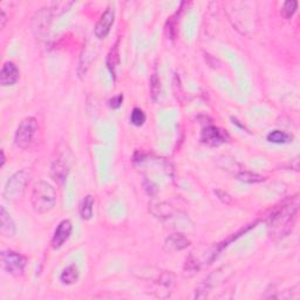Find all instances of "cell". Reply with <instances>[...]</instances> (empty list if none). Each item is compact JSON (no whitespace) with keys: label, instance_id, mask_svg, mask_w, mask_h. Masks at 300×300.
Wrapping results in <instances>:
<instances>
[{"label":"cell","instance_id":"obj_20","mask_svg":"<svg viewBox=\"0 0 300 300\" xmlns=\"http://www.w3.org/2000/svg\"><path fill=\"white\" fill-rule=\"evenodd\" d=\"M199 270H200V266H199V262H197V259H195L193 256L189 257L187 259V264H185V269H184L185 275H193L196 274Z\"/></svg>","mask_w":300,"mask_h":300},{"label":"cell","instance_id":"obj_15","mask_svg":"<svg viewBox=\"0 0 300 300\" xmlns=\"http://www.w3.org/2000/svg\"><path fill=\"white\" fill-rule=\"evenodd\" d=\"M60 279H61L62 283L66 285H72L76 283L77 279H79V269H77V266L75 265V264L68 265L67 268L62 271Z\"/></svg>","mask_w":300,"mask_h":300},{"label":"cell","instance_id":"obj_8","mask_svg":"<svg viewBox=\"0 0 300 300\" xmlns=\"http://www.w3.org/2000/svg\"><path fill=\"white\" fill-rule=\"evenodd\" d=\"M72 229H73V226H72V223L68 220L60 222L58 227H56L55 231H54V235L52 238V247L54 249L61 248L62 245L65 244V242L70 238Z\"/></svg>","mask_w":300,"mask_h":300},{"label":"cell","instance_id":"obj_19","mask_svg":"<svg viewBox=\"0 0 300 300\" xmlns=\"http://www.w3.org/2000/svg\"><path fill=\"white\" fill-rule=\"evenodd\" d=\"M130 122L136 127H141L146 122V114L140 108H134L130 115Z\"/></svg>","mask_w":300,"mask_h":300},{"label":"cell","instance_id":"obj_24","mask_svg":"<svg viewBox=\"0 0 300 300\" xmlns=\"http://www.w3.org/2000/svg\"><path fill=\"white\" fill-rule=\"evenodd\" d=\"M5 24H6V16H5V12L4 11H1V28L2 27L5 26Z\"/></svg>","mask_w":300,"mask_h":300},{"label":"cell","instance_id":"obj_18","mask_svg":"<svg viewBox=\"0 0 300 300\" xmlns=\"http://www.w3.org/2000/svg\"><path fill=\"white\" fill-rule=\"evenodd\" d=\"M297 6H298V1H296V0L286 1L284 4L283 8H281V11H280L281 16H283L285 19H290V18L296 13Z\"/></svg>","mask_w":300,"mask_h":300},{"label":"cell","instance_id":"obj_11","mask_svg":"<svg viewBox=\"0 0 300 300\" xmlns=\"http://www.w3.org/2000/svg\"><path fill=\"white\" fill-rule=\"evenodd\" d=\"M0 232L7 238H12L16 235V225L4 206H0Z\"/></svg>","mask_w":300,"mask_h":300},{"label":"cell","instance_id":"obj_1","mask_svg":"<svg viewBox=\"0 0 300 300\" xmlns=\"http://www.w3.org/2000/svg\"><path fill=\"white\" fill-rule=\"evenodd\" d=\"M298 199L291 200L289 203L281 204V206L270 216L269 227L272 236H277L279 238L286 236L292 230L295 223L297 212H298Z\"/></svg>","mask_w":300,"mask_h":300},{"label":"cell","instance_id":"obj_7","mask_svg":"<svg viewBox=\"0 0 300 300\" xmlns=\"http://www.w3.org/2000/svg\"><path fill=\"white\" fill-rule=\"evenodd\" d=\"M114 20H115V12L112 7H108L106 11L102 13V16L99 19V22L95 26V35L99 39H104L109 34L110 28H112Z\"/></svg>","mask_w":300,"mask_h":300},{"label":"cell","instance_id":"obj_12","mask_svg":"<svg viewBox=\"0 0 300 300\" xmlns=\"http://www.w3.org/2000/svg\"><path fill=\"white\" fill-rule=\"evenodd\" d=\"M166 247L168 248V250L179 251V250H183V249L189 247V241L183 235H178V233H176V235L170 236L169 238L167 239Z\"/></svg>","mask_w":300,"mask_h":300},{"label":"cell","instance_id":"obj_4","mask_svg":"<svg viewBox=\"0 0 300 300\" xmlns=\"http://www.w3.org/2000/svg\"><path fill=\"white\" fill-rule=\"evenodd\" d=\"M27 175L25 172H18L10 177L4 188L5 200H10V202H16L19 200L24 196L25 189L27 185Z\"/></svg>","mask_w":300,"mask_h":300},{"label":"cell","instance_id":"obj_9","mask_svg":"<svg viewBox=\"0 0 300 300\" xmlns=\"http://www.w3.org/2000/svg\"><path fill=\"white\" fill-rule=\"evenodd\" d=\"M20 72L13 62H5L0 72V83L2 87L13 86L19 80Z\"/></svg>","mask_w":300,"mask_h":300},{"label":"cell","instance_id":"obj_25","mask_svg":"<svg viewBox=\"0 0 300 300\" xmlns=\"http://www.w3.org/2000/svg\"><path fill=\"white\" fill-rule=\"evenodd\" d=\"M0 154H1V163H0V167H4V164H5V154H4V150H1V152H0Z\"/></svg>","mask_w":300,"mask_h":300},{"label":"cell","instance_id":"obj_10","mask_svg":"<svg viewBox=\"0 0 300 300\" xmlns=\"http://www.w3.org/2000/svg\"><path fill=\"white\" fill-rule=\"evenodd\" d=\"M68 172H70L68 164L64 161V158H56V160L53 162L52 169H50V175H52L54 182H56L60 185L64 184L66 179H67Z\"/></svg>","mask_w":300,"mask_h":300},{"label":"cell","instance_id":"obj_5","mask_svg":"<svg viewBox=\"0 0 300 300\" xmlns=\"http://www.w3.org/2000/svg\"><path fill=\"white\" fill-rule=\"evenodd\" d=\"M0 260H1V268L8 275H16V277L24 274L27 265L26 257L11 250L2 251L0 254Z\"/></svg>","mask_w":300,"mask_h":300},{"label":"cell","instance_id":"obj_17","mask_svg":"<svg viewBox=\"0 0 300 300\" xmlns=\"http://www.w3.org/2000/svg\"><path fill=\"white\" fill-rule=\"evenodd\" d=\"M237 178L239 179L241 182L244 183H259L264 181V177L258 175L256 173H251V172H241L237 175Z\"/></svg>","mask_w":300,"mask_h":300},{"label":"cell","instance_id":"obj_23","mask_svg":"<svg viewBox=\"0 0 300 300\" xmlns=\"http://www.w3.org/2000/svg\"><path fill=\"white\" fill-rule=\"evenodd\" d=\"M215 193H216V194H217V195H218V196H220V197H218V199H220V200H223V202H224V203L229 204V203L231 202V197H230V196H229V195H227V194H225V193H223V191H220V190L215 191Z\"/></svg>","mask_w":300,"mask_h":300},{"label":"cell","instance_id":"obj_3","mask_svg":"<svg viewBox=\"0 0 300 300\" xmlns=\"http://www.w3.org/2000/svg\"><path fill=\"white\" fill-rule=\"evenodd\" d=\"M38 131V121L34 118H26L18 125L14 134V143L18 148L27 149L32 145Z\"/></svg>","mask_w":300,"mask_h":300},{"label":"cell","instance_id":"obj_22","mask_svg":"<svg viewBox=\"0 0 300 300\" xmlns=\"http://www.w3.org/2000/svg\"><path fill=\"white\" fill-rule=\"evenodd\" d=\"M122 102H124V95L120 94L118 97H114L113 99H110L109 106L110 108H113V109H118V108L121 107Z\"/></svg>","mask_w":300,"mask_h":300},{"label":"cell","instance_id":"obj_13","mask_svg":"<svg viewBox=\"0 0 300 300\" xmlns=\"http://www.w3.org/2000/svg\"><path fill=\"white\" fill-rule=\"evenodd\" d=\"M120 64V53H119V43H116L113 46V49L109 50L107 55V68L109 70L113 77H115L116 68Z\"/></svg>","mask_w":300,"mask_h":300},{"label":"cell","instance_id":"obj_21","mask_svg":"<svg viewBox=\"0 0 300 300\" xmlns=\"http://www.w3.org/2000/svg\"><path fill=\"white\" fill-rule=\"evenodd\" d=\"M160 91H161L160 79H158L157 74L154 73L151 76V80H150V92H151L152 99H154V100H156V98L160 95Z\"/></svg>","mask_w":300,"mask_h":300},{"label":"cell","instance_id":"obj_14","mask_svg":"<svg viewBox=\"0 0 300 300\" xmlns=\"http://www.w3.org/2000/svg\"><path fill=\"white\" fill-rule=\"evenodd\" d=\"M93 212H94V197L87 195L80 204V216L82 220L88 221L93 217Z\"/></svg>","mask_w":300,"mask_h":300},{"label":"cell","instance_id":"obj_16","mask_svg":"<svg viewBox=\"0 0 300 300\" xmlns=\"http://www.w3.org/2000/svg\"><path fill=\"white\" fill-rule=\"evenodd\" d=\"M268 141L271 143H277V145H281V143H287L291 141V137L289 134L284 133L281 130H274L268 135Z\"/></svg>","mask_w":300,"mask_h":300},{"label":"cell","instance_id":"obj_6","mask_svg":"<svg viewBox=\"0 0 300 300\" xmlns=\"http://www.w3.org/2000/svg\"><path fill=\"white\" fill-rule=\"evenodd\" d=\"M200 140H202V142L205 143V145L211 147H217L223 145L225 142H227V140H229V135L218 127H215V125H208V127L203 129L202 135H200Z\"/></svg>","mask_w":300,"mask_h":300},{"label":"cell","instance_id":"obj_2","mask_svg":"<svg viewBox=\"0 0 300 300\" xmlns=\"http://www.w3.org/2000/svg\"><path fill=\"white\" fill-rule=\"evenodd\" d=\"M32 206L38 214H46L55 206L56 191L50 183L40 181L33 187L31 196Z\"/></svg>","mask_w":300,"mask_h":300}]
</instances>
